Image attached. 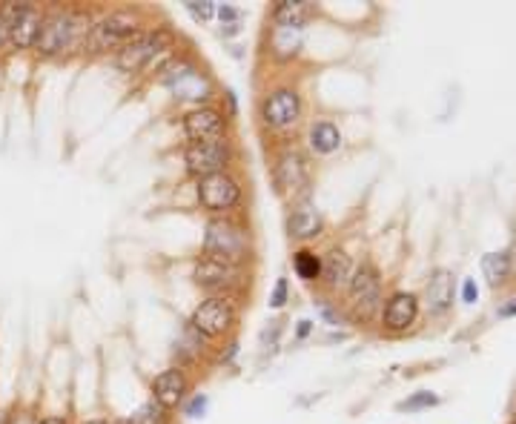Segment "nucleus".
Masks as SVG:
<instances>
[{
    "label": "nucleus",
    "mask_w": 516,
    "mask_h": 424,
    "mask_svg": "<svg viewBox=\"0 0 516 424\" xmlns=\"http://www.w3.org/2000/svg\"><path fill=\"white\" fill-rule=\"evenodd\" d=\"M144 18L136 9H112L95 18L90 35L83 40V55H115L121 47L144 32Z\"/></svg>",
    "instance_id": "6"
},
{
    "label": "nucleus",
    "mask_w": 516,
    "mask_h": 424,
    "mask_svg": "<svg viewBox=\"0 0 516 424\" xmlns=\"http://www.w3.org/2000/svg\"><path fill=\"white\" fill-rule=\"evenodd\" d=\"M193 281L206 290V296H241L244 284L249 281L247 267L230 264L213 255H198L193 261Z\"/></svg>",
    "instance_id": "11"
},
{
    "label": "nucleus",
    "mask_w": 516,
    "mask_h": 424,
    "mask_svg": "<svg viewBox=\"0 0 516 424\" xmlns=\"http://www.w3.org/2000/svg\"><path fill=\"white\" fill-rule=\"evenodd\" d=\"M258 118L261 126L273 135L296 133L304 118V98L293 83H275L258 100Z\"/></svg>",
    "instance_id": "7"
},
{
    "label": "nucleus",
    "mask_w": 516,
    "mask_h": 424,
    "mask_svg": "<svg viewBox=\"0 0 516 424\" xmlns=\"http://www.w3.org/2000/svg\"><path fill=\"white\" fill-rule=\"evenodd\" d=\"M241 318V296H206L196 304L187 324L193 327L204 342H218L239 327Z\"/></svg>",
    "instance_id": "8"
},
{
    "label": "nucleus",
    "mask_w": 516,
    "mask_h": 424,
    "mask_svg": "<svg viewBox=\"0 0 516 424\" xmlns=\"http://www.w3.org/2000/svg\"><path fill=\"white\" fill-rule=\"evenodd\" d=\"M482 273H485V279H488L491 287L503 284L508 279V273H511L508 253H488V255H482Z\"/></svg>",
    "instance_id": "24"
},
{
    "label": "nucleus",
    "mask_w": 516,
    "mask_h": 424,
    "mask_svg": "<svg viewBox=\"0 0 516 424\" xmlns=\"http://www.w3.org/2000/svg\"><path fill=\"white\" fill-rule=\"evenodd\" d=\"M189 390H193V378L184 368L172 364V368L161 370L153 382H150V393H153V402L161 404L164 411H179V407L189 399Z\"/></svg>",
    "instance_id": "15"
},
{
    "label": "nucleus",
    "mask_w": 516,
    "mask_h": 424,
    "mask_svg": "<svg viewBox=\"0 0 516 424\" xmlns=\"http://www.w3.org/2000/svg\"><path fill=\"white\" fill-rule=\"evenodd\" d=\"M290 264H293V273H296V279H302L304 284L321 281V255L316 250H310V247H299V250L293 253Z\"/></svg>",
    "instance_id": "23"
},
{
    "label": "nucleus",
    "mask_w": 516,
    "mask_h": 424,
    "mask_svg": "<svg viewBox=\"0 0 516 424\" xmlns=\"http://www.w3.org/2000/svg\"><path fill=\"white\" fill-rule=\"evenodd\" d=\"M81 424H118V421H109V419L98 416V419H86V421H81Z\"/></svg>",
    "instance_id": "38"
},
{
    "label": "nucleus",
    "mask_w": 516,
    "mask_h": 424,
    "mask_svg": "<svg viewBox=\"0 0 516 424\" xmlns=\"http://www.w3.org/2000/svg\"><path fill=\"white\" fill-rule=\"evenodd\" d=\"M381 304H385L381 275L373 261H362L345 287V310L356 321H371L376 313H381Z\"/></svg>",
    "instance_id": "10"
},
{
    "label": "nucleus",
    "mask_w": 516,
    "mask_h": 424,
    "mask_svg": "<svg viewBox=\"0 0 516 424\" xmlns=\"http://www.w3.org/2000/svg\"><path fill=\"white\" fill-rule=\"evenodd\" d=\"M304 47V29L299 26H275L270 29L267 35V49H270V57L278 64H287L293 57H299Z\"/></svg>",
    "instance_id": "19"
},
{
    "label": "nucleus",
    "mask_w": 516,
    "mask_h": 424,
    "mask_svg": "<svg viewBox=\"0 0 516 424\" xmlns=\"http://www.w3.org/2000/svg\"><path fill=\"white\" fill-rule=\"evenodd\" d=\"M239 158V146L232 138L204 141V143H187L184 146V169L189 178H206V175L232 169Z\"/></svg>",
    "instance_id": "12"
},
{
    "label": "nucleus",
    "mask_w": 516,
    "mask_h": 424,
    "mask_svg": "<svg viewBox=\"0 0 516 424\" xmlns=\"http://www.w3.org/2000/svg\"><path fill=\"white\" fill-rule=\"evenodd\" d=\"M379 318H381V330L399 335V333H405V330H410L413 324H416L419 299L413 296V292L396 290L385 299V304H381V316Z\"/></svg>",
    "instance_id": "16"
},
{
    "label": "nucleus",
    "mask_w": 516,
    "mask_h": 424,
    "mask_svg": "<svg viewBox=\"0 0 516 424\" xmlns=\"http://www.w3.org/2000/svg\"><path fill=\"white\" fill-rule=\"evenodd\" d=\"M181 129L187 143H204V141H218L230 138V115L221 107H196L181 118Z\"/></svg>",
    "instance_id": "14"
},
{
    "label": "nucleus",
    "mask_w": 516,
    "mask_h": 424,
    "mask_svg": "<svg viewBox=\"0 0 516 424\" xmlns=\"http://www.w3.org/2000/svg\"><path fill=\"white\" fill-rule=\"evenodd\" d=\"M310 330H313V321H307V318H304V321H299V333H296V335H299V339H307Z\"/></svg>",
    "instance_id": "37"
},
{
    "label": "nucleus",
    "mask_w": 516,
    "mask_h": 424,
    "mask_svg": "<svg viewBox=\"0 0 516 424\" xmlns=\"http://www.w3.org/2000/svg\"><path fill=\"white\" fill-rule=\"evenodd\" d=\"M0 14L9 26V52H32L40 32L43 9L38 4H0Z\"/></svg>",
    "instance_id": "13"
},
{
    "label": "nucleus",
    "mask_w": 516,
    "mask_h": 424,
    "mask_svg": "<svg viewBox=\"0 0 516 424\" xmlns=\"http://www.w3.org/2000/svg\"><path fill=\"white\" fill-rule=\"evenodd\" d=\"M319 316L328 321V324H345V316H342V310L338 307H333V304H328V299H319Z\"/></svg>",
    "instance_id": "31"
},
{
    "label": "nucleus",
    "mask_w": 516,
    "mask_h": 424,
    "mask_svg": "<svg viewBox=\"0 0 516 424\" xmlns=\"http://www.w3.org/2000/svg\"><path fill=\"white\" fill-rule=\"evenodd\" d=\"M215 14H218V21H221V26H232V23H241V9H235V6H218L215 9Z\"/></svg>",
    "instance_id": "32"
},
{
    "label": "nucleus",
    "mask_w": 516,
    "mask_h": 424,
    "mask_svg": "<svg viewBox=\"0 0 516 424\" xmlns=\"http://www.w3.org/2000/svg\"><path fill=\"white\" fill-rule=\"evenodd\" d=\"M477 299H479L477 281H474V279H465V284H462V301H465V304H477Z\"/></svg>",
    "instance_id": "33"
},
{
    "label": "nucleus",
    "mask_w": 516,
    "mask_h": 424,
    "mask_svg": "<svg viewBox=\"0 0 516 424\" xmlns=\"http://www.w3.org/2000/svg\"><path fill=\"white\" fill-rule=\"evenodd\" d=\"M353 270H356V267H353V258L345 250L333 247L330 253L321 255V281L319 284L328 292H345Z\"/></svg>",
    "instance_id": "18"
},
{
    "label": "nucleus",
    "mask_w": 516,
    "mask_h": 424,
    "mask_svg": "<svg viewBox=\"0 0 516 424\" xmlns=\"http://www.w3.org/2000/svg\"><path fill=\"white\" fill-rule=\"evenodd\" d=\"M38 424H72L69 416H61V413H49V416H40Z\"/></svg>",
    "instance_id": "35"
},
{
    "label": "nucleus",
    "mask_w": 516,
    "mask_h": 424,
    "mask_svg": "<svg viewBox=\"0 0 516 424\" xmlns=\"http://www.w3.org/2000/svg\"><path fill=\"white\" fill-rule=\"evenodd\" d=\"M201 255H213L221 261H230V264L247 267V261L253 258V232L244 224V218L241 215L206 218Z\"/></svg>",
    "instance_id": "4"
},
{
    "label": "nucleus",
    "mask_w": 516,
    "mask_h": 424,
    "mask_svg": "<svg viewBox=\"0 0 516 424\" xmlns=\"http://www.w3.org/2000/svg\"><path fill=\"white\" fill-rule=\"evenodd\" d=\"M511 316H516V299H511L508 304L499 307V318H511Z\"/></svg>",
    "instance_id": "36"
},
{
    "label": "nucleus",
    "mask_w": 516,
    "mask_h": 424,
    "mask_svg": "<svg viewBox=\"0 0 516 424\" xmlns=\"http://www.w3.org/2000/svg\"><path fill=\"white\" fill-rule=\"evenodd\" d=\"M9 52V26L4 21V14H0V55Z\"/></svg>",
    "instance_id": "34"
},
{
    "label": "nucleus",
    "mask_w": 516,
    "mask_h": 424,
    "mask_svg": "<svg viewBox=\"0 0 516 424\" xmlns=\"http://www.w3.org/2000/svg\"><path fill=\"white\" fill-rule=\"evenodd\" d=\"M175 32L170 26L144 29L141 35L132 38L127 47L112 55V64L124 75H153V69L161 72L167 61L175 57Z\"/></svg>",
    "instance_id": "2"
},
{
    "label": "nucleus",
    "mask_w": 516,
    "mask_h": 424,
    "mask_svg": "<svg viewBox=\"0 0 516 424\" xmlns=\"http://www.w3.org/2000/svg\"><path fill=\"white\" fill-rule=\"evenodd\" d=\"M270 175H273V186L275 195L293 203L310 201V186H313V164H310V155L302 150L299 143L293 141H282L273 152V164H270Z\"/></svg>",
    "instance_id": "3"
},
{
    "label": "nucleus",
    "mask_w": 516,
    "mask_h": 424,
    "mask_svg": "<svg viewBox=\"0 0 516 424\" xmlns=\"http://www.w3.org/2000/svg\"><path fill=\"white\" fill-rule=\"evenodd\" d=\"M321 232H324V215L319 212L313 201L293 203L287 210V236L293 241L310 244V241H316Z\"/></svg>",
    "instance_id": "17"
},
{
    "label": "nucleus",
    "mask_w": 516,
    "mask_h": 424,
    "mask_svg": "<svg viewBox=\"0 0 516 424\" xmlns=\"http://www.w3.org/2000/svg\"><path fill=\"white\" fill-rule=\"evenodd\" d=\"M124 424H172V413L164 411V407L155 404V402L150 399V402H144Z\"/></svg>",
    "instance_id": "25"
},
{
    "label": "nucleus",
    "mask_w": 516,
    "mask_h": 424,
    "mask_svg": "<svg viewBox=\"0 0 516 424\" xmlns=\"http://www.w3.org/2000/svg\"><path fill=\"white\" fill-rule=\"evenodd\" d=\"M433 404H439V396H433V393H416V396L402 402L399 407L402 411H422V407H433Z\"/></svg>",
    "instance_id": "29"
},
{
    "label": "nucleus",
    "mask_w": 516,
    "mask_h": 424,
    "mask_svg": "<svg viewBox=\"0 0 516 424\" xmlns=\"http://www.w3.org/2000/svg\"><path fill=\"white\" fill-rule=\"evenodd\" d=\"M95 18L83 6H52L43 9L40 32L35 40V55L40 61H61V57L81 52Z\"/></svg>",
    "instance_id": "1"
},
{
    "label": "nucleus",
    "mask_w": 516,
    "mask_h": 424,
    "mask_svg": "<svg viewBox=\"0 0 516 424\" xmlns=\"http://www.w3.org/2000/svg\"><path fill=\"white\" fill-rule=\"evenodd\" d=\"M187 12L193 14L196 21H213L215 18V9H218V4H213V0H187Z\"/></svg>",
    "instance_id": "27"
},
{
    "label": "nucleus",
    "mask_w": 516,
    "mask_h": 424,
    "mask_svg": "<svg viewBox=\"0 0 516 424\" xmlns=\"http://www.w3.org/2000/svg\"><path fill=\"white\" fill-rule=\"evenodd\" d=\"M453 307V273L433 270L424 287V310L431 316H445Z\"/></svg>",
    "instance_id": "20"
},
{
    "label": "nucleus",
    "mask_w": 516,
    "mask_h": 424,
    "mask_svg": "<svg viewBox=\"0 0 516 424\" xmlns=\"http://www.w3.org/2000/svg\"><path fill=\"white\" fill-rule=\"evenodd\" d=\"M287 301H290V281L282 275V279L275 281V287L270 290V307L273 310H282Z\"/></svg>",
    "instance_id": "28"
},
{
    "label": "nucleus",
    "mask_w": 516,
    "mask_h": 424,
    "mask_svg": "<svg viewBox=\"0 0 516 424\" xmlns=\"http://www.w3.org/2000/svg\"><path fill=\"white\" fill-rule=\"evenodd\" d=\"M181 411L187 419H204L206 411H210V396H204V393H193L184 404H181Z\"/></svg>",
    "instance_id": "26"
},
{
    "label": "nucleus",
    "mask_w": 516,
    "mask_h": 424,
    "mask_svg": "<svg viewBox=\"0 0 516 424\" xmlns=\"http://www.w3.org/2000/svg\"><path fill=\"white\" fill-rule=\"evenodd\" d=\"M38 421H40V416L32 411V407H14L6 419V424H38Z\"/></svg>",
    "instance_id": "30"
},
{
    "label": "nucleus",
    "mask_w": 516,
    "mask_h": 424,
    "mask_svg": "<svg viewBox=\"0 0 516 424\" xmlns=\"http://www.w3.org/2000/svg\"><path fill=\"white\" fill-rule=\"evenodd\" d=\"M196 201L210 218L241 215L244 207V184L232 169L206 175L196 181Z\"/></svg>",
    "instance_id": "9"
},
{
    "label": "nucleus",
    "mask_w": 516,
    "mask_h": 424,
    "mask_svg": "<svg viewBox=\"0 0 516 424\" xmlns=\"http://www.w3.org/2000/svg\"><path fill=\"white\" fill-rule=\"evenodd\" d=\"M313 4L310 0H278L273 6V23L275 26H299L304 29L307 21L313 18Z\"/></svg>",
    "instance_id": "22"
},
{
    "label": "nucleus",
    "mask_w": 516,
    "mask_h": 424,
    "mask_svg": "<svg viewBox=\"0 0 516 424\" xmlns=\"http://www.w3.org/2000/svg\"><path fill=\"white\" fill-rule=\"evenodd\" d=\"M342 143H345V135H342V129H338V124L328 121V118H321V121H313L307 129V150L313 152V155H333L342 150Z\"/></svg>",
    "instance_id": "21"
},
{
    "label": "nucleus",
    "mask_w": 516,
    "mask_h": 424,
    "mask_svg": "<svg viewBox=\"0 0 516 424\" xmlns=\"http://www.w3.org/2000/svg\"><path fill=\"white\" fill-rule=\"evenodd\" d=\"M6 419H9V411H0V424H6Z\"/></svg>",
    "instance_id": "39"
},
{
    "label": "nucleus",
    "mask_w": 516,
    "mask_h": 424,
    "mask_svg": "<svg viewBox=\"0 0 516 424\" xmlns=\"http://www.w3.org/2000/svg\"><path fill=\"white\" fill-rule=\"evenodd\" d=\"M158 83L164 86L175 100L193 104V109L206 107L210 98L215 95L213 81L206 78V72L198 66L193 55H175L172 61H167V66L158 72Z\"/></svg>",
    "instance_id": "5"
}]
</instances>
